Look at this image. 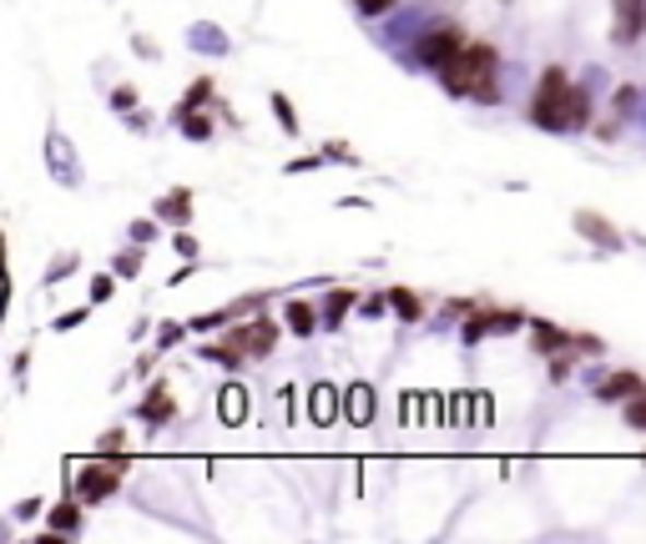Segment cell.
Listing matches in <instances>:
<instances>
[{
    "instance_id": "cell-1",
    "label": "cell",
    "mask_w": 646,
    "mask_h": 544,
    "mask_svg": "<svg viewBox=\"0 0 646 544\" xmlns=\"http://www.w3.org/2000/svg\"><path fill=\"white\" fill-rule=\"evenodd\" d=\"M495 71H501V51L490 40H465V51L439 71V81H445L449 96H475V102L490 106V102H501Z\"/></svg>"
},
{
    "instance_id": "cell-2",
    "label": "cell",
    "mask_w": 646,
    "mask_h": 544,
    "mask_svg": "<svg viewBox=\"0 0 646 544\" xmlns=\"http://www.w3.org/2000/svg\"><path fill=\"white\" fill-rule=\"evenodd\" d=\"M566 106H571V81L561 66H545L541 71V86H536V102H530V121L541 131H571L566 121Z\"/></svg>"
},
{
    "instance_id": "cell-3",
    "label": "cell",
    "mask_w": 646,
    "mask_h": 544,
    "mask_svg": "<svg viewBox=\"0 0 646 544\" xmlns=\"http://www.w3.org/2000/svg\"><path fill=\"white\" fill-rule=\"evenodd\" d=\"M121 480H127V474H121L117 464H106L102 453H96L92 464H81L77 494H81V499H86V505H102V499H111V494L121 489Z\"/></svg>"
},
{
    "instance_id": "cell-4",
    "label": "cell",
    "mask_w": 646,
    "mask_h": 544,
    "mask_svg": "<svg viewBox=\"0 0 646 544\" xmlns=\"http://www.w3.org/2000/svg\"><path fill=\"white\" fill-rule=\"evenodd\" d=\"M227 343L233 348H243L248 358H268L278 343V318H248V323L227 328Z\"/></svg>"
},
{
    "instance_id": "cell-5",
    "label": "cell",
    "mask_w": 646,
    "mask_h": 544,
    "mask_svg": "<svg viewBox=\"0 0 646 544\" xmlns=\"http://www.w3.org/2000/svg\"><path fill=\"white\" fill-rule=\"evenodd\" d=\"M515 328H530L526 312H510V308H475V318L460 328L465 343H480L490 333H515Z\"/></svg>"
},
{
    "instance_id": "cell-6",
    "label": "cell",
    "mask_w": 646,
    "mask_h": 544,
    "mask_svg": "<svg viewBox=\"0 0 646 544\" xmlns=\"http://www.w3.org/2000/svg\"><path fill=\"white\" fill-rule=\"evenodd\" d=\"M460 51H465V36H460V31H455V26H445V31H430V36L420 40V61L430 66L435 76H439V71H445V66L455 61V56H460Z\"/></svg>"
},
{
    "instance_id": "cell-7",
    "label": "cell",
    "mask_w": 646,
    "mask_h": 544,
    "mask_svg": "<svg viewBox=\"0 0 646 544\" xmlns=\"http://www.w3.org/2000/svg\"><path fill=\"white\" fill-rule=\"evenodd\" d=\"M611 31H616V46H636L646 36V0H616Z\"/></svg>"
},
{
    "instance_id": "cell-8",
    "label": "cell",
    "mask_w": 646,
    "mask_h": 544,
    "mask_svg": "<svg viewBox=\"0 0 646 544\" xmlns=\"http://www.w3.org/2000/svg\"><path fill=\"white\" fill-rule=\"evenodd\" d=\"M576 233L586 237V243L607 247V252H621V247H626V237H621L607 217H596V212H576Z\"/></svg>"
},
{
    "instance_id": "cell-9",
    "label": "cell",
    "mask_w": 646,
    "mask_h": 544,
    "mask_svg": "<svg viewBox=\"0 0 646 544\" xmlns=\"http://www.w3.org/2000/svg\"><path fill=\"white\" fill-rule=\"evenodd\" d=\"M343 418H349L354 428L374 424V389L369 383H349V389H343Z\"/></svg>"
},
{
    "instance_id": "cell-10",
    "label": "cell",
    "mask_w": 646,
    "mask_h": 544,
    "mask_svg": "<svg viewBox=\"0 0 646 544\" xmlns=\"http://www.w3.org/2000/svg\"><path fill=\"white\" fill-rule=\"evenodd\" d=\"M81 505H86V499H61V505H51V515H46V524H51L56 534H61V540H77L81 530H86V519H81Z\"/></svg>"
},
{
    "instance_id": "cell-11",
    "label": "cell",
    "mask_w": 646,
    "mask_h": 544,
    "mask_svg": "<svg viewBox=\"0 0 646 544\" xmlns=\"http://www.w3.org/2000/svg\"><path fill=\"white\" fill-rule=\"evenodd\" d=\"M248 414H252V393L243 389V383H227V389L218 393V418H223L227 428H238Z\"/></svg>"
},
{
    "instance_id": "cell-12",
    "label": "cell",
    "mask_w": 646,
    "mask_h": 544,
    "mask_svg": "<svg viewBox=\"0 0 646 544\" xmlns=\"http://www.w3.org/2000/svg\"><path fill=\"white\" fill-rule=\"evenodd\" d=\"M642 389H646L642 374H611V378L596 383V399H601V403H621V399H636Z\"/></svg>"
},
{
    "instance_id": "cell-13",
    "label": "cell",
    "mask_w": 646,
    "mask_h": 544,
    "mask_svg": "<svg viewBox=\"0 0 646 544\" xmlns=\"http://www.w3.org/2000/svg\"><path fill=\"white\" fill-rule=\"evenodd\" d=\"M187 217H192V192H187V187H172L167 197H157V222L187 227Z\"/></svg>"
},
{
    "instance_id": "cell-14",
    "label": "cell",
    "mask_w": 646,
    "mask_h": 544,
    "mask_svg": "<svg viewBox=\"0 0 646 544\" xmlns=\"http://www.w3.org/2000/svg\"><path fill=\"white\" fill-rule=\"evenodd\" d=\"M308 418H314L318 428L339 418V393H333L329 383H314V389H308Z\"/></svg>"
},
{
    "instance_id": "cell-15",
    "label": "cell",
    "mask_w": 646,
    "mask_h": 544,
    "mask_svg": "<svg viewBox=\"0 0 646 544\" xmlns=\"http://www.w3.org/2000/svg\"><path fill=\"white\" fill-rule=\"evenodd\" d=\"M530 333H536V353H555V348H576V338L566 328L545 323V318H530Z\"/></svg>"
},
{
    "instance_id": "cell-16",
    "label": "cell",
    "mask_w": 646,
    "mask_h": 544,
    "mask_svg": "<svg viewBox=\"0 0 646 544\" xmlns=\"http://www.w3.org/2000/svg\"><path fill=\"white\" fill-rule=\"evenodd\" d=\"M283 323H289V333L314 338V333H318V323H324V312H314L308 303H298V298H293L289 308H283Z\"/></svg>"
},
{
    "instance_id": "cell-17",
    "label": "cell",
    "mask_w": 646,
    "mask_h": 544,
    "mask_svg": "<svg viewBox=\"0 0 646 544\" xmlns=\"http://www.w3.org/2000/svg\"><path fill=\"white\" fill-rule=\"evenodd\" d=\"M389 308H395L399 323H420V318H424L420 293H409V287H389Z\"/></svg>"
},
{
    "instance_id": "cell-18",
    "label": "cell",
    "mask_w": 646,
    "mask_h": 544,
    "mask_svg": "<svg viewBox=\"0 0 646 544\" xmlns=\"http://www.w3.org/2000/svg\"><path fill=\"white\" fill-rule=\"evenodd\" d=\"M172 414H177V403L167 399V383H157V389L146 393V403H142V418H146L152 428H157V424H167Z\"/></svg>"
},
{
    "instance_id": "cell-19",
    "label": "cell",
    "mask_w": 646,
    "mask_h": 544,
    "mask_svg": "<svg viewBox=\"0 0 646 544\" xmlns=\"http://www.w3.org/2000/svg\"><path fill=\"white\" fill-rule=\"evenodd\" d=\"M354 293H349V287H333L329 293V303H324V328H343V312L354 308Z\"/></svg>"
},
{
    "instance_id": "cell-20",
    "label": "cell",
    "mask_w": 646,
    "mask_h": 544,
    "mask_svg": "<svg viewBox=\"0 0 646 544\" xmlns=\"http://www.w3.org/2000/svg\"><path fill=\"white\" fill-rule=\"evenodd\" d=\"M566 121H571V131H586V127H591V96H586V86H571Z\"/></svg>"
},
{
    "instance_id": "cell-21",
    "label": "cell",
    "mask_w": 646,
    "mask_h": 544,
    "mask_svg": "<svg viewBox=\"0 0 646 544\" xmlns=\"http://www.w3.org/2000/svg\"><path fill=\"white\" fill-rule=\"evenodd\" d=\"M268 106H273L278 127L289 131V137H298V117H293V102H289V96H283V91H273V96H268Z\"/></svg>"
},
{
    "instance_id": "cell-22",
    "label": "cell",
    "mask_w": 646,
    "mask_h": 544,
    "mask_svg": "<svg viewBox=\"0 0 646 544\" xmlns=\"http://www.w3.org/2000/svg\"><path fill=\"white\" fill-rule=\"evenodd\" d=\"M202 358H208V363H223V368H238V363L248 358V353L233 348V343H218V348H202Z\"/></svg>"
},
{
    "instance_id": "cell-23",
    "label": "cell",
    "mask_w": 646,
    "mask_h": 544,
    "mask_svg": "<svg viewBox=\"0 0 646 544\" xmlns=\"http://www.w3.org/2000/svg\"><path fill=\"white\" fill-rule=\"evenodd\" d=\"M208 96H212V81L202 76L198 86H192V91H187V96H183V106H177V117H187V111H198V106L208 102Z\"/></svg>"
},
{
    "instance_id": "cell-24",
    "label": "cell",
    "mask_w": 646,
    "mask_h": 544,
    "mask_svg": "<svg viewBox=\"0 0 646 544\" xmlns=\"http://www.w3.org/2000/svg\"><path fill=\"white\" fill-rule=\"evenodd\" d=\"M626 428H636V434H646V389L636 393V399H626Z\"/></svg>"
},
{
    "instance_id": "cell-25",
    "label": "cell",
    "mask_w": 646,
    "mask_h": 544,
    "mask_svg": "<svg viewBox=\"0 0 646 544\" xmlns=\"http://www.w3.org/2000/svg\"><path fill=\"white\" fill-rule=\"evenodd\" d=\"M183 131L192 137V142H208V137H212V121L198 117V111H187V117H183Z\"/></svg>"
},
{
    "instance_id": "cell-26",
    "label": "cell",
    "mask_w": 646,
    "mask_h": 544,
    "mask_svg": "<svg viewBox=\"0 0 646 544\" xmlns=\"http://www.w3.org/2000/svg\"><path fill=\"white\" fill-rule=\"evenodd\" d=\"M96 453H127V434H121V428H106L102 449H96Z\"/></svg>"
},
{
    "instance_id": "cell-27",
    "label": "cell",
    "mask_w": 646,
    "mask_h": 544,
    "mask_svg": "<svg viewBox=\"0 0 646 544\" xmlns=\"http://www.w3.org/2000/svg\"><path fill=\"white\" fill-rule=\"evenodd\" d=\"M111 287H117V283H111V272H96V277H92V303H106V298H111Z\"/></svg>"
},
{
    "instance_id": "cell-28",
    "label": "cell",
    "mask_w": 646,
    "mask_h": 544,
    "mask_svg": "<svg viewBox=\"0 0 646 544\" xmlns=\"http://www.w3.org/2000/svg\"><path fill=\"white\" fill-rule=\"evenodd\" d=\"M86 318H92V312H86V308H71V312H61V318H56V328H61V333H67V328L86 323Z\"/></svg>"
},
{
    "instance_id": "cell-29",
    "label": "cell",
    "mask_w": 646,
    "mask_h": 544,
    "mask_svg": "<svg viewBox=\"0 0 646 544\" xmlns=\"http://www.w3.org/2000/svg\"><path fill=\"white\" fill-rule=\"evenodd\" d=\"M137 268H142V252H127V258H117V272H121V277H137Z\"/></svg>"
},
{
    "instance_id": "cell-30",
    "label": "cell",
    "mask_w": 646,
    "mask_h": 544,
    "mask_svg": "<svg viewBox=\"0 0 646 544\" xmlns=\"http://www.w3.org/2000/svg\"><path fill=\"white\" fill-rule=\"evenodd\" d=\"M177 338H183V328H177V323H162V328H157V348H172Z\"/></svg>"
},
{
    "instance_id": "cell-31",
    "label": "cell",
    "mask_w": 646,
    "mask_h": 544,
    "mask_svg": "<svg viewBox=\"0 0 646 544\" xmlns=\"http://www.w3.org/2000/svg\"><path fill=\"white\" fill-rule=\"evenodd\" d=\"M132 237H137V243H152V237H157V222H132Z\"/></svg>"
},
{
    "instance_id": "cell-32",
    "label": "cell",
    "mask_w": 646,
    "mask_h": 544,
    "mask_svg": "<svg viewBox=\"0 0 646 544\" xmlns=\"http://www.w3.org/2000/svg\"><path fill=\"white\" fill-rule=\"evenodd\" d=\"M632 106H636V86H621V91H616V111H621V117H626Z\"/></svg>"
},
{
    "instance_id": "cell-33",
    "label": "cell",
    "mask_w": 646,
    "mask_h": 544,
    "mask_svg": "<svg viewBox=\"0 0 646 544\" xmlns=\"http://www.w3.org/2000/svg\"><path fill=\"white\" fill-rule=\"evenodd\" d=\"M389 5H399V0H359V11H364V15H384Z\"/></svg>"
},
{
    "instance_id": "cell-34",
    "label": "cell",
    "mask_w": 646,
    "mask_h": 544,
    "mask_svg": "<svg viewBox=\"0 0 646 544\" xmlns=\"http://www.w3.org/2000/svg\"><path fill=\"white\" fill-rule=\"evenodd\" d=\"M177 252H183L187 262L198 258V237H187V233H177Z\"/></svg>"
},
{
    "instance_id": "cell-35",
    "label": "cell",
    "mask_w": 646,
    "mask_h": 544,
    "mask_svg": "<svg viewBox=\"0 0 646 544\" xmlns=\"http://www.w3.org/2000/svg\"><path fill=\"white\" fill-rule=\"evenodd\" d=\"M111 106H117V111H121V106H137V91H132V86H121V91H111Z\"/></svg>"
}]
</instances>
